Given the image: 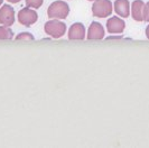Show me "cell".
Masks as SVG:
<instances>
[{"label": "cell", "instance_id": "10", "mask_svg": "<svg viewBox=\"0 0 149 148\" xmlns=\"http://www.w3.org/2000/svg\"><path fill=\"white\" fill-rule=\"evenodd\" d=\"M145 2L142 0H134L131 3V16L136 22H145L143 20V10Z\"/></svg>", "mask_w": 149, "mask_h": 148}, {"label": "cell", "instance_id": "16", "mask_svg": "<svg viewBox=\"0 0 149 148\" xmlns=\"http://www.w3.org/2000/svg\"><path fill=\"white\" fill-rule=\"evenodd\" d=\"M107 39H108V40H109V39H122V38H121V37H116V36H110V37H108V38H107Z\"/></svg>", "mask_w": 149, "mask_h": 148}, {"label": "cell", "instance_id": "11", "mask_svg": "<svg viewBox=\"0 0 149 148\" xmlns=\"http://www.w3.org/2000/svg\"><path fill=\"white\" fill-rule=\"evenodd\" d=\"M14 38V31L7 26H0V40L2 39H13Z\"/></svg>", "mask_w": 149, "mask_h": 148}, {"label": "cell", "instance_id": "14", "mask_svg": "<svg viewBox=\"0 0 149 148\" xmlns=\"http://www.w3.org/2000/svg\"><path fill=\"white\" fill-rule=\"evenodd\" d=\"M143 20L149 22V1L145 5V10H143Z\"/></svg>", "mask_w": 149, "mask_h": 148}, {"label": "cell", "instance_id": "3", "mask_svg": "<svg viewBox=\"0 0 149 148\" xmlns=\"http://www.w3.org/2000/svg\"><path fill=\"white\" fill-rule=\"evenodd\" d=\"M113 6L110 0H94L92 5V14L97 18H105L112 14Z\"/></svg>", "mask_w": 149, "mask_h": 148}, {"label": "cell", "instance_id": "5", "mask_svg": "<svg viewBox=\"0 0 149 148\" xmlns=\"http://www.w3.org/2000/svg\"><path fill=\"white\" fill-rule=\"evenodd\" d=\"M15 24V10L10 5H2L0 8V25L10 27Z\"/></svg>", "mask_w": 149, "mask_h": 148}, {"label": "cell", "instance_id": "9", "mask_svg": "<svg viewBox=\"0 0 149 148\" xmlns=\"http://www.w3.org/2000/svg\"><path fill=\"white\" fill-rule=\"evenodd\" d=\"M114 11L121 18H128L130 16V2L129 0H116L113 3Z\"/></svg>", "mask_w": 149, "mask_h": 148}, {"label": "cell", "instance_id": "18", "mask_svg": "<svg viewBox=\"0 0 149 148\" xmlns=\"http://www.w3.org/2000/svg\"><path fill=\"white\" fill-rule=\"evenodd\" d=\"M2 2H3V0H0V6L2 5Z\"/></svg>", "mask_w": 149, "mask_h": 148}, {"label": "cell", "instance_id": "1", "mask_svg": "<svg viewBox=\"0 0 149 148\" xmlns=\"http://www.w3.org/2000/svg\"><path fill=\"white\" fill-rule=\"evenodd\" d=\"M68 14H70L68 3L62 0L54 1L47 9V16L49 19H66Z\"/></svg>", "mask_w": 149, "mask_h": 148}, {"label": "cell", "instance_id": "2", "mask_svg": "<svg viewBox=\"0 0 149 148\" xmlns=\"http://www.w3.org/2000/svg\"><path fill=\"white\" fill-rule=\"evenodd\" d=\"M45 33L53 38H61L65 35L67 30L66 24L60 22V19H51L44 25Z\"/></svg>", "mask_w": 149, "mask_h": 148}, {"label": "cell", "instance_id": "8", "mask_svg": "<svg viewBox=\"0 0 149 148\" xmlns=\"http://www.w3.org/2000/svg\"><path fill=\"white\" fill-rule=\"evenodd\" d=\"M126 28V22L119 17H111L107 22V30L110 34H121Z\"/></svg>", "mask_w": 149, "mask_h": 148}, {"label": "cell", "instance_id": "17", "mask_svg": "<svg viewBox=\"0 0 149 148\" xmlns=\"http://www.w3.org/2000/svg\"><path fill=\"white\" fill-rule=\"evenodd\" d=\"M146 36H147V38L149 39V25L147 26V28H146Z\"/></svg>", "mask_w": 149, "mask_h": 148}, {"label": "cell", "instance_id": "6", "mask_svg": "<svg viewBox=\"0 0 149 148\" xmlns=\"http://www.w3.org/2000/svg\"><path fill=\"white\" fill-rule=\"evenodd\" d=\"M104 35V27L100 22H91V25L89 26V29H88V35H86V38L89 40H100V39H103Z\"/></svg>", "mask_w": 149, "mask_h": 148}, {"label": "cell", "instance_id": "13", "mask_svg": "<svg viewBox=\"0 0 149 148\" xmlns=\"http://www.w3.org/2000/svg\"><path fill=\"white\" fill-rule=\"evenodd\" d=\"M16 40H34L35 37L30 33H20L15 37Z\"/></svg>", "mask_w": 149, "mask_h": 148}, {"label": "cell", "instance_id": "7", "mask_svg": "<svg viewBox=\"0 0 149 148\" xmlns=\"http://www.w3.org/2000/svg\"><path fill=\"white\" fill-rule=\"evenodd\" d=\"M67 37L70 40H83L85 38V27L82 22H74L70 28Z\"/></svg>", "mask_w": 149, "mask_h": 148}, {"label": "cell", "instance_id": "4", "mask_svg": "<svg viewBox=\"0 0 149 148\" xmlns=\"http://www.w3.org/2000/svg\"><path fill=\"white\" fill-rule=\"evenodd\" d=\"M17 19H18V22L20 25L25 26V27H30L31 25H34L35 22H37L38 15L33 8L26 7L19 10Z\"/></svg>", "mask_w": 149, "mask_h": 148}, {"label": "cell", "instance_id": "12", "mask_svg": "<svg viewBox=\"0 0 149 148\" xmlns=\"http://www.w3.org/2000/svg\"><path fill=\"white\" fill-rule=\"evenodd\" d=\"M26 2V6L29 8H33V9H38V8L42 7L44 0H25Z\"/></svg>", "mask_w": 149, "mask_h": 148}, {"label": "cell", "instance_id": "19", "mask_svg": "<svg viewBox=\"0 0 149 148\" xmlns=\"http://www.w3.org/2000/svg\"><path fill=\"white\" fill-rule=\"evenodd\" d=\"M88 1H94V0H88Z\"/></svg>", "mask_w": 149, "mask_h": 148}, {"label": "cell", "instance_id": "15", "mask_svg": "<svg viewBox=\"0 0 149 148\" xmlns=\"http://www.w3.org/2000/svg\"><path fill=\"white\" fill-rule=\"evenodd\" d=\"M9 3H18V2H20L22 0H7Z\"/></svg>", "mask_w": 149, "mask_h": 148}]
</instances>
